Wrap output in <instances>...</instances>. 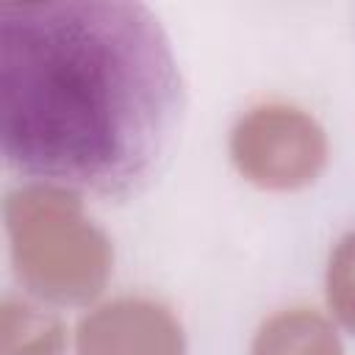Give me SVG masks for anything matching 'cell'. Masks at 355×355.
Here are the masks:
<instances>
[{"label":"cell","mask_w":355,"mask_h":355,"mask_svg":"<svg viewBox=\"0 0 355 355\" xmlns=\"http://www.w3.org/2000/svg\"><path fill=\"white\" fill-rule=\"evenodd\" d=\"M183 100L141 3H0V150L14 172L103 200L139 194L169 158Z\"/></svg>","instance_id":"1"},{"label":"cell","mask_w":355,"mask_h":355,"mask_svg":"<svg viewBox=\"0 0 355 355\" xmlns=\"http://www.w3.org/2000/svg\"><path fill=\"white\" fill-rule=\"evenodd\" d=\"M19 280L53 302L92 300L108 272L105 239L80 216L75 191L33 186L6 205Z\"/></svg>","instance_id":"2"},{"label":"cell","mask_w":355,"mask_h":355,"mask_svg":"<svg viewBox=\"0 0 355 355\" xmlns=\"http://www.w3.org/2000/svg\"><path fill=\"white\" fill-rule=\"evenodd\" d=\"M255 355H341L330 327L308 313L280 316L263 327Z\"/></svg>","instance_id":"5"},{"label":"cell","mask_w":355,"mask_h":355,"mask_svg":"<svg viewBox=\"0 0 355 355\" xmlns=\"http://www.w3.org/2000/svg\"><path fill=\"white\" fill-rule=\"evenodd\" d=\"M80 355H183L178 324L150 302H116L83 322Z\"/></svg>","instance_id":"4"},{"label":"cell","mask_w":355,"mask_h":355,"mask_svg":"<svg viewBox=\"0 0 355 355\" xmlns=\"http://www.w3.org/2000/svg\"><path fill=\"white\" fill-rule=\"evenodd\" d=\"M233 153L252 180L263 186H300L313 180L324 158L319 128L288 108L250 114L233 139Z\"/></svg>","instance_id":"3"},{"label":"cell","mask_w":355,"mask_h":355,"mask_svg":"<svg viewBox=\"0 0 355 355\" xmlns=\"http://www.w3.org/2000/svg\"><path fill=\"white\" fill-rule=\"evenodd\" d=\"M330 305L338 319L355 333V236H349L333 255L330 277H327Z\"/></svg>","instance_id":"7"},{"label":"cell","mask_w":355,"mask_h":355,"mask_svg":"<svg viewBox=\"0 0 355 355\" xmlns=\"http://www.w3.org/2000/svg\"><path fill=\"white\" fill-rule=\"evenodd\" d=\"M6 319L14 327H19L22 336H17V330L6 327L3 355H58L61 352V330H58L55 319L42 316L28 305L14 308L11 302L6 305Z\"/></svg>","instance_id":"6"}]
</instances>
